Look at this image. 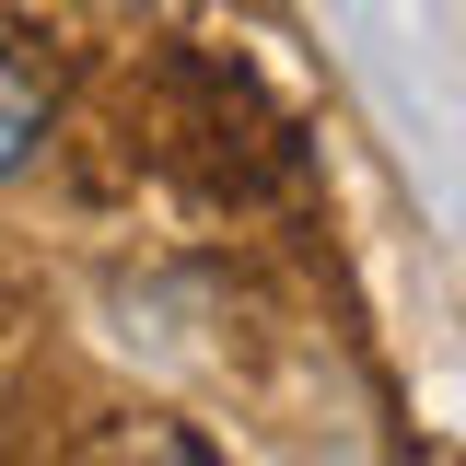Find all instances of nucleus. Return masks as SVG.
Returning <instances> with one entry per match:
<instances>
[{
    "label": "nucleus",
    "instance_id": "1",
    "mask_svg": "<svg viewBox=\"0 0 466 466\" xmlns=\"http://www.w3.org/2000/svg\"><path fill=\"white\" fill-rule=\"evenodd\" d=\"M35 140H47V82H35V70H24V58L0 47V175L24 164V152H35Z\"/></svg>",
    "mask_w": 466,
    "mask_h": 466
}]
</instances>
